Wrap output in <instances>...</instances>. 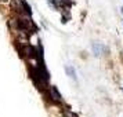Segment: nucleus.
Here are the masks:
<instances>
[{"instance_id":"f257e3e1","label":"nucleus","mask_w":123,"mask_h":117,"mask_svg":"<svg viewBox=\"0 0 123 117\" xmlns=\"http://www.w3.org/2000/svg\"><path fill=\"white\" fill-rule=\"evenodd\" d=\"M19 23L22 25V28H25V29H33V23H32V21L29 19V18H21V21H19Z\"/></svg>"},{"instance_id":"f03ea898","label":"nucleus","mask_w":123,"mask_h":117,"mask_svg":"<svg viewBox=\"0 0 123 117\" xmlns=\"http://www.w3.org/2000/svg\"><path fill=\"white\" fill-rule=\"evenodd\" d=\"M50 94H51V98L54 100H58V102L61 100V95H60V92L55 89V87H50Z\"/></svg>"},{"instance_id":"7ed1b4c3","label":"nucleus","mask_w":123,"mask_h":117,"mask_svg":"<svg viewBox=\"0 0 123 117\" xmlns=\"http://www.w3.org/2000/svg\"><path fill=\"white\" fill-rule=\"evenodd\" d=\"M93 51H94V55H100L101 52H102V45L98 44V43H94L93 44Z\"/></svg>"},{"instance_id":"20e7f679","label":"nucleus","mask_w":123,"mask_h":117,"mask_svg":"<svg viewBox=\"0 0 123 117\" xmlns=\"http://www.w3.org/2000/svg\"><path fill=\"white\" fill-rule=\"evenodd\" d=\"M65 72L71 76L72 78H76V73H75V70H73V67H71V66H67L65 67Z\"/></svg>"},{"instance_id":"39448f33","label":"nucleus","mask_w":123,"mask_h":117,"mask_svg":"<svg viewBox=\"0 0 123 117\" xmlns=\"http://www.w3.org/2000/svg\"><path fill=\"white\" fill-rule=\"evenodd\" d=\"M64 116H65V117H78L75 113H73V111L69 110V109H68V110H67V109L64 110Z\"/></svg>"},{"instance_id":"423d86ee","label":"nucleus","mask_w":123,"mask_h":117,"mask_svg":"<svg viewBox=\"0 0 123 117\" xmlns=\"http://www.w3.org/2000/svg\"><path fill=\"white\" fill-rule=\"evenodd\" d=\"M0 3H3V4H6V3H8V0H0Z\"/></svg>"}]
</instances>
